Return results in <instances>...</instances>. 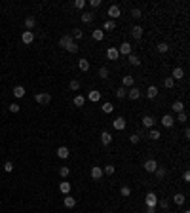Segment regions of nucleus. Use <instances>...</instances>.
<instances>
[{"label": "nucleus", "instance_id": "obj_1", "mask_svg": "<svg viewBox=\"0 0 190 213\" xmlns=\"http://www.w3.org/2000/svg\"><path fill=\"white\" fill-rule=\"evenodd\" d=\"M34 101L38 105H50V101H51V95L48 92H42V93H36L34 95Z\"/></svg>", "mask_w": 190, "mask_h": 213}, {"label": "nucleus", "instance_id": "obj_2", "mask_svg": "<svg viewBox=\"0 0 190 213\" xmlns=\"http://www.w3.org/2000/svg\"><path fill=\"white\" fill-rule=\"evenodd\" d=\"M144 204H147V207H156L158 206V198H156L154 192H147V196H144Z\"/></svg>", "mask_w": 190, "mask_h": 213}, {"label": "nucleus", "instance_id": "obj_3", "mask_svg": "<svg viewBox=\"0 0 190 213\" xmlns=\"http://www.w3.org/2000/svg\"><path fill=\"white\" fill-rule=\"evenodd\" d=\"M112 128H114L116 131L126 129V118H124V116H118V118H114V120H112Z\"/></svg>", "mask_w": 190, "mask_h": 213}, {"label": "nucleus", "instance_id": "obj_4", "mask_svg": "<svg viewBox=\"0 0 190 213\" xmlns=\"http://www.w3.org/2000/svg\"><path fill=\"white\" fill-rule=\"evenodd\" d=\"M107 14H108V17H110V21H114V19H118V17L122 15V12H120V8H118L116 4H112V6H110Z\"/></svg>", "mask_w": 190, "mask_h": 213}, {"label": "nucleus", "instance_id": "obj_5", "mask_svg": "<svg viewBox=\"0 0 190 213\" xmlns=\"http://www.w3.org/2000/svg\"><path fill=\"white\" fill-rule=\"evenodd\" d=\"M143 167H144V170H147L148 173H154V171H156V167H158V162H156L154 158H148L147 162H144Z\"/></svg>", "mask_w": 190, "mask_h": 213}, {"label": "nucleus", "instance_id": "obj_6", "mask_svg": "<svg viewBox=\"0 0 190 213\" xmlns=\"http://www.w3.org/2000/svg\"><path fill=\"white\" fill-rule=\"evenodd\" d=\"M118 53H122V55H129V53H133V46L129 42H124V44H120V48H118Z\"/></svg>", "mask_w": 190, "mask_h": 213}, {"label": "nucleus", "instance_id": "obj_7", "mask_svg": "<svg viewBox=\"0 0 190 213\" xmlns=\"http://www.w3.org/2000/svg\"><path fill=\"white\" fill-rule=\"evenodd\" d=\"M126 97H129L131 101H137V99L141 97V89H137L135 86H133V88H129V89H127V95H126Z\"/></svg>", "mask_w": 190, "mask_h": 213}, {"label": "nucleus", "instance_id": "obj_8", "mask_svg": "<svg viewBox=\"0 0 190 213\" xmlns=\"http://www.w3.org/2000/svg\"><path fill=\"white\" fill-rule=\"evenodd\" d=\"M21 40H23V44L29 46V44H32V40H34V32H32V31H25L23 35H21Z\"/></svg>", "mask_w": 190, "mask_h": 213}, {"label": "nucleus", "instance_id": "obj_9", "mask_svg": "<svg viewBox=\"0 0 190 213\" xmlns=\"http://www.w3.org/2000/svg\"><path fill=\"white\" fill-rule=\"evenodd\" d=\"M131 36L135 38V40H141L143 38V27L141 25H133L131 27Z\"/></svg>", "mask_w": 190, "mask_h": 213}, {"label": "nucleus", "instance_id": "obj_10", "mask_svg": "<svg viewBox=\"0 0 190 213\" xmlns=\"http://www.w3.org/2000/svg\"><path fill=\"white\" fill-rule=\"evenodd\" d=\"M143 126L147 128V129H152V126L156 124V120H154V116H150V114H147V116H143Z\"/></svg>", "mask_w": 190, "mask_h": 213}, {"label": "nucleus", "instance_id": "obj_11", "mask_svg": "<svg viewBox=\"0 0 190 213\" xmlns=\"http://www.w3.org/2000/svg\"><path fill=\"white\" fill-rule=\"evenodd\" d=\"M101 177H103V167L93 166V167H91V179H93V181H99Z\"/></svg>", "mask_w": 190, "mask_h": 213}, {"label": "nucleus", "instance_id": "obj_12", "mask_svg": "<svg viewBox=\"0 0 190 213\" xmlns=\"http://www.w3.org/2000/svg\"><path fill=\"white\" fill-rule=\"evenodd\" d=\"M162 124H164V128H173L175 118H173L171 114H164V116H162Z\"/></svg>", "mask_w": 190, "mask_h": 213}, {"label": "nucleus", "instance_id": "obj_13", "mask_svg": "<svg viewBox=\"0 0 190 213\" xmlns=\"http://www.w3.org/2000/svg\"><path fill=\"white\" fill-rule=\"evenodd\" d=\"M72 42H74V40H72V36H71V35H65V36H61V40H59V46L67 50V48H69Z\"/></svg>", "mask_w": 190, "mask_h": 213}, {"label": "nucleus", "instance_id": "obj_14", "mask_svg": "<svg viewBox=\"0 0 190 213\" xmlns=\"http://www.w3.org/2000/svg\"><path fill=\"white\" fill-rule=\"evenodd\" d=\"M183 76H184V71L181 69V67H175L173 72H171V78H173V80H181Z\"/></svg>", "mask_w": 190, "mask_h": 213}, {"label": "nucleus", "instance_id": "obj_15", "mask_svg": "<svg viewBox=\"0 0 190 213\" xmlns=\"http://www.w3.org/2000/svg\"><path fill=\"white\" fill-rule=\"evenodd\" d=\"M118 55H120V53H118V48H108V50H107V57H108L110 61H116Z\"/></svg>", "mask_w": 190, "mask_h": 213}, {"label": "nucleus", "instance_id": "obj_16", "mask_svg": "<svg viewBox=\"0 0 190 213\" xmlns=\"http://www.w3.org/2000/svg\"><path fill=\"white\" fill-rule=\"evenodd\" d=\"M78 69H80V71H84V72H87V71H89V61H87L86 57L78 59Z\"/></svg>", "mask_w": 190, "mask_h": 213}, {"label": "nucleus", "instance_id": "obj_17", "mask_svg": "<svg viewBox=\"0 0 190 213\" xmlns=\"http://www.w3.org/2000/svg\"><path fill=\"white\" fill-rule=\"evenodd\" d=\"M171 110H173V113H183V110H184V103H183V101H175V103L171 105Z\"/></svg>", "mask_w": 190, "mask_h": 213}, {"label": "nucleus", "instance_id": "obj_18", "mask_svg": "<svg viewBox=\"0 0 190 213\" xmlns=\"http://www.w3.org/2000/svg\"><path fill=\"white\" fill-rule=\"evenodd\" d=\"M91 36H93V40H97V42H101V40L105 38V31H103V29H95V31L91 32Z\"/></svg>", "mask_w": 190, "mask_h": 213}, {"label": "nucleus", "instance_id": "obj_19", "mask_svg": "<svg viewBox=\"0 0 190 213\" xmlns=\"http://www.w3.org/2000/svg\"><path fill=\"white\" fill-rule=\"evenodd\" d=\"M101 143L105 145V147H107V145H110V143H112V135H110L108 131H103V133H101Z\"/></svg>", "mask_w": 190, "mask_h": 213}, {"label": "nucleus", "instance_id": "obj_20", "mask_svg": "<svg viewBox=\"0 0 190 213\" xmlns=\"http://www.w3.org/2000/svg\"><path fill=\"white\" fill-rule=\"evenodd\" d=\"M122 84H124V88H133L135 78H133V76H124V78H122Z\"/></svg>", "mask_w": 190, "mask_h": 213}, {"label": "nucleus", "instance_id": "obj_21", "mask_svg": "<svg viewBox=\"0 0 190 213\" xmlns=\"http://www.w3.org/2000/svg\"><path fill=\"white\" fill-rule=\"evenodd\" d=\"M63 202H65L67 207H74V206H76V198H72L71 194H65V200H63Z\"/></svg>", "mask_w": 190, "mask_h": 213}, {"label": "nucleus", "instance_id": "obj_22", "mask_svg": "<svg viewBox=\"0 0 190 213\" xmlns=\"http://www.w3.org/2000/svg\"><path fill=\"white\" fill-rule=\"evenodd\" d=\"M173 202H175L177 206H183L184 202H186V196H184V194H181V192H177V194L173 196Z\"/></svg>", "mask_w": 190, "mask_h": 213}, {"label": "nucleus", "instance_id": "obj_23", "mask_svg": "<svg viewBox=\"0 0 190 213\" xmlns=\"http://www.w3.org/2000/svg\"><path fill=\"white\" fill-rule=\"evenodd\" d=\"M93 15H95V14H91V12H84V14L80 15L82 23H91V21H93Z\"/></svg>", "mask_w": 190, "mask_h": 213}, {"label": "nucleus", "instance_id": "obj_24", "mask_svg": "<svg viewBox=\"0 0 190 213\" xmlns=\"http://www.w3.org/2000/svg\"><path fill=\"white\" fill-rule=\"evenodd\" d=\"M69 154H71V150L67 149V147H59V149H57V156H59V158H63V160L69 158Z\"/></svg>", "mask_w": 190, "mask_h": 213}, {"label": "nucleus", "instance_id": "obj_25", "mask_svg": "<svg viewBox=\"0 0 190 213\" xmlns=\"http://www.w3.org/2000/svg\"><path fill=\"white\" fill-rule=\"evenodd\" d=\"M87 99L91 101V103H97L99 99H101V93L97 92V89H93V92H89V95H87Z\"/></svg>", "mask_w": 190, "mask_h": 213}, {"label": "nucleus", "instance_id": "obj_26", "mask_svg": "<svg viewBox=\"0 0 190 213\" xmlns=\"http://www.w3.org/2000/svg\"><path fill=\"white\" fill-rule=\"evenodd\" d=\"M127 61H129V63H131L133 67H139V65H141V59L137 57L135 53H129V55H127Z\"/></svg>", "mask_w": 190, "mask_h": 213}, {"label": "nucleus", "instance_id": "obj_27", "mask_svg": "<svg viewBox=\"0 0 190 213\" xmlns=\"http://www.w3.org/2000/svg\"><path fill=\"white\" fill-rule=\"evenodd\" d=\"M71 188H72V186H71V183H69V181H63V183L59 185V190H61L63 194H69V192H71Z\"/></svg>", "mask_w": 190, "mask_h": 213}, {"label": "nucleus", "instance_id": "obj_28", "mask_svg": "<svg viewBox=\"0 0 190 213\" xmlns=\"http://www.w3.org/2000/svg\"><path fill=\"white\" fill-rule=\"evenodd\" d=\"M156 95H158V88H156V86H148V89H147V97H148V99H154Z\"/></svg>", "mask_w": 190, "mask_h": 213}, {"label": "nucleus", "instance_id": "obj_29", "mask_svg": "<svg viewBox=\"0 0 190 213\" xmlns=\"http://www.w3.org/2000/svg\"><path fill=\"white\" fill-rule=\"evenodd\" d=\"M72 103H74V107H84L86 97H84V95H76V97L72 99Z\"/></svg>", "mask_w": 190, "mask_h": 213}, {"label": "nucleus", "instance_id": "obj_30", "mask_svg": "<svg viewBox=\"0 0 190 213\" xmlns=\"http://www.w3.org/2000/svg\"><path fill=\"white\" fill-rule=\"evenodd\" d=\"M34 25H36V19H34V17H27V19H25L27 31H32V29H34Z\"/></svg>", "mask_w": 190, "mask_h": 213}, {"label": "nucleus", "instance_id": "obj_31", "mask_svg": "<svg viewBox=\"0 0 190 213\" xmlns=\"http://www.w3.org/2000/svg\"><path fill=\"white\" fill-rule=\"evenodd\" d=\"M14 95L19 99V97H25V88L23 86H15L14 88Z\"/></svg>", "mask_w": 190, "mask_h": 213}, {"label": "nucleus", "instance_id": "obj_32", "mask_svg": "<svg viewBox=\"0 0 190 213\" xmlns=\"http://www.w3.org/2000/svg\"><path fill=\"white\" fill-rule=\"evenodd\" d=\"M165 173H167V170H165V167H160V166L156 167V171H154V175L158 177V179H164V177H165Z\"/></svg>", "mask_w": 190, "mask_h": 213}, {"label": "nucleus", "instance_id": "obj_33", "mask_svg": "<svg viewBox=\"0 0 190 213\" xmlns=\"http://www.w3.org/2000/svg\"><path fill=\"white\" fill-rule=\"evenodd\" d=\"M126 95H127V89H126L124 86H120V88L116 89V97H118V99H124Z\"/></svg>", "mask_w": 190, "mask_h": 213}, {"label": "nucleus", "instance_id": "obj_34", "mask_svg": "<svg viewBox=\"0 0 190 213\" xmlns=\"http://www.w3.org/2000/svg\"><path fill=\"white\" fill-rule=\"evenodd\" d=\"M148 137H150L152 141H158V139L162 137V133H160L158 129H150V131H148Z\"/></svg>", "mask_w": 190, "mask_h": 213}, {"label": "nucleus", "instance_id": "obj_35", "mask_svg": "<svg viewBox=\"0 0 190 213\" xmlns=\"http://www.w3.org/2000/svg\"><path fill=\"white\" fill-rule=\"evenodd\" d=\"M114 171H116V167H114L112 164H107V166L103 167V173H107V175H114Z\"/></svg>", "mask_w": 190, "mask_h": 213}, {"label": "nucleus", "instance_id": "obj_36", "mask_svg": "<svg viewBox=\"0 0 190 213\" xmlns=\"http://www.w3.org/2000/svg\"><path fill=\"white\" fill-rule=\"evenodd\" d=\"M120 194H122V196H124V198H129V196H131V188L124 185V186H122V188H120Z\"/></svg>", "mask_w": 190, "mask_h": 213}, {"label": "nucleus", "instance_id": "obj_37", "mask_svg": "<svg viewBox=\"0 0 190 213\" xmlns=\"http://www.w3.org/2000/svg\"><path fill=\"white\" fill-rule=\"evenodd\" d=\"M103 113H107V114H110V113H112V110H114V105L112 103H103Z\"/></svg>", "mask_w": 190, "mask_h": 213}, {"label": "nucleus", "instance_id": "obj_38", "mask_svg": "<svg viewBox=\"0 0 190 213\" xmlns=\"http://www.w3.org/2000/svg\"><path fill=\"white\" fill-rule=\"evenodd\" d=\"M173 84H175V80H173V78H171V76H167V78H164V86H165L167 89H171V88H173Z\"/></svg>", "mask_w": 190, "mask_h": 213}, {"label": "nucleus", "instance_id": "obj_39", "mask_svg": "<svg viewBox=\"0 0 190 213\" xmlns=\"http://www.w3.org/2000/svg\"><path fill=\"white\" fill-rule=\"evenodd\" d=\"M97 76L99 78H108V69H107V67H101L99 72H97Z\"/></svg>", "mask_w": 190, "mask_h": 213}, {"label": "nucleus", "instance_id": "obj_40", "mask_svg": "<svg viewBox=\"0 0 190 213\" xmlns=\"http://www.w3.org/2000/svg\"><path fill=\"white\" fill-rule=\"evenodd\" d=\"M131 17H133V19H139V17H143V12H141L139 8H133V10H131Z\"/></svg>", "mask_w": 190, "mask_h": 213}, {"label": "nucleus", "instance_id": "obj_41", "mask_svg": "<svg viewBox=\"0 0 190 213\" xmlns=\"http://www.w3.org/2000/svg\"><path fill=\"white\" fill-rule=\"evenodd\" d=\"M114 27H116V23H114V21H110V19H108V21H105V25H103V29H105V31H112Z\"/></svg>", "mask_w": 190, "mask_h": 213}, {"label": "nucleus", "instance_id": "obj_42", "mask_svg": "<svg viewBox=\"0 0 190 213\" xmlns=\"http://www.w3.org/2000/svg\"><path fill=\"white\" fill-rule=\"evenodd\" d=\"M141 141V135H137V133H131V135H129V143L131 145H137Z\"/></svg>", "mask_w": 190, "mask_h": 213}, {"label": "nucleus", "instance_id": "obj_43", "mask_svg": "<svg viewBox=\"0 0 190 213\" xmlns=\"http://www.w3.org/2000/svg\"><path fill=\"white\" fill-rule=\"evenodd\" d=\"M167 50H169V46H167L165 42H160V44H158V51H160V53H167Z\"/></svg>", "mask_w": 190, "mask_h": 213}, {"label": "nucleus", "instance_id": "obj_44", "mask_svg": "<svg viewBox=\"0 0 190 213\" xmlns=\"http://www.w3.org/2000/svg\"><path fill=\"white\" fill-rule=\"evenodd\" d=\"M69 88L72 89V92H78V89H80V82H78V80H71Z\"/></svg>", "mask_w": 190, "mask_h": 213}, {"label": "nucleus", "instance_id": "obj_45", "mask_svg": "<svg viewBox=\"0 0 190 213\" xmlns=\"http://www.w3.org/2000/svg\"><path fill=\"white\" fill-rule=\"evenodd\" d=\"M69 173H71V170H69L67 166H61V167H59V175H61V177H67Z\"/></svg>", "mask_w": 190, "mask_h": 213}, {"label": "nucleus", "instance_id": "obj_46", "mask_svg": "<svg viewBox=\"0 0 190 213\" xmlns=\"http://www.w3.org/2000/svg\"><path fill=\"white\" fill-rule=\"evenodd\" d=\"M158 206H160L164 211H167V209H169V202H167V200H160V202H158Z\"/></svg>", "mask_w": 190, "mask_h": 213}, {"label": "nucleus", "instance_id": "obj_47", "mask_svg": "<svg viewBox=\"0 0 190 213\" xmlns=\"http://www.w3.org/2000/svg\"><path fill=\"white\" fill-rule=\"evenodd\" d=\"M186 118H188V116H186V113H184V110L177 114V122H186Z\"/></svg>", "mask_w": 190, "mask_h": 213}, {"label": "nucleus", "instance_id": "obj_48", "mask_svg": "<svg viewBox=\"0 0 190 213\" xmlns=\"http://www.w3.org/2000/svg\"><path fill=\"white\" fill-rule=\"evenodd\" d=\"M4 171L12 173V171H14V164H12V162H6V164H4Z\"/></svg>", "mask_w": 190, "mask_h": 213}, {"label": "nucleus", "instance_id": "obj_49", "mask_svg": "<svg viewBox=\"0 0 190 213\" xmlns=\"http://www.w3.org/2000/svg\"><path fill=\"white\" fill-rule=\"evenodd\" d=\"M8 109H10V113H19V109H21V107H19L17 103H12V105H10Z\"/></svg>", "mask_w": 190, "mask_h": 213}, {"label": "nucleus", "instance_id": "obj_50", "mask_svg": "<svg viewBox=\"0 0 190 213\" xmlns=\"http://www.w3.org/2000/svg\"><path fill=\"white\" fill-rule=\"evenodd\" d=\"M74 6H76L78 10H82V8H86V0H76V2H74Z\"/></svg>", "mask_w": 190, "mask_h": 213}, {"label": "nucleus", "instance_id": "obj_51", "mask_svg": "<svg viewBox=\"0 0 190 213\" xmlns=\"http://www.w3.org/2000/svg\"><path fill=\"white\" fill-rule=\"evenodd\" d=\"M82 36H84V32H82L80 29H74V38H76V40H80Z\"/></svg>", "mask_w": 190, "mask_h": 213}, {"label": "nucleus", "instance_id": "obj_52", "mask_svg": "<svg viewBox=\"0 0 190 213\" xmlns=\"http://www.w3.org/2000/svg\"><path fill=\"white\" fill-rule=\"evenodd\" d=\"M89 6H91V8H99V6H101V0H89Z\"/></svg>", "mask_w": 190, "mask_h": 213}, {"label": "nucleus", "instance_id": "obj_53", "mask_svg": "<svg viewBox=\"0 0 190 213\" xmlns=\"http://www.w3.org/2000/svg\"><path fill=\"white\" fill-rule=\"evenodd\" d=\"M183 179H184V181L188 183V181H190V173H188V171H184V175H183Z\"/></svg>", "mask_w": 190, "mask_h": 213}, {"label": "nucleus", "instance_id": "obj_54", "mask_svg": "<svg viewBox=\"0 0 190 213\" xmlns=\"http://www.w3.org/2000/svg\"><path fill=\"white\" fill-rule=\"evenodd\" d=\"M190 137V129L188 128H184V139H188Z\"/></svg>", "mask_w": 190, "mask_h": 213}, {"label": "nucleus", "instance_id": "obj_55", "mask_svg": "<svg viewBox=\"0 0 190 213\" xmlns=\"http://www.w3.org/2000/svg\"><path fill=\"white\" fill-rule=\"evenodd\" d=\"M147 213H156V207H147Z\"/></svg>", "mask_w": 190, "mask_h": 213}, {"label": "nucleus", "instance_id": "obj_56", "mask_svg": "<svg viewBox=\"0 0 190 213\" xmlns=\"http://www.w3.org/2000/svg\"><path fill=\"white\" fill-rule=\"evenodd\" d=\"M183 213H190V209H184V211H183Z\"/></svg>", "mask_w": 190, "mask_h": 213}]
</instances>
